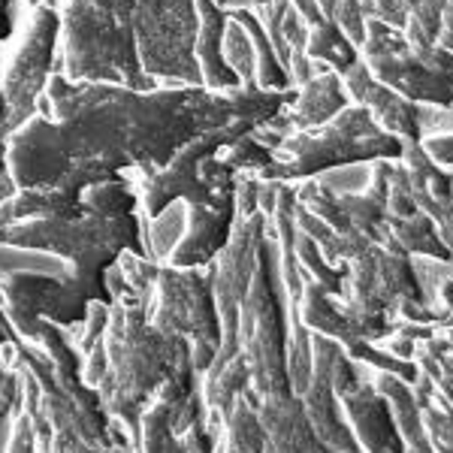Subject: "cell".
I'll use <instances>...</instances> for the list:
<instances>
[{"label":"cell","instance_id":"obj_1","mask_svg":"<svg viewBox=\"0 0 453 453\" xmlns=\"http://www.w3.org/2000/svg\"><path fill=\"white\" fill-rule=\"evenodd\" d=\"M290 91L245 82L230 94L209 88L130 91L119 85L49 79L40 112L10 140L19 194L0 206V226L34 218H82V194L100 181L142 179L164 170L200 134L251 119L269 124L294 104Z\"/></svg>","mask_w":453,"mask_h":453},{"label":"cell","instance_id":"obj_8","mask_svg":"<svg viewBox=\"0 0 453 453\" xmlns=\"http://www.w3.org/2000/svg\"><path fill=\"white\" fill-rule=\"evenodd\" d=\"M196 12H200V31H196V64H200L203 88L218 94H230L242 88L239 76L226 67L224 61V31H226V10L215 4V0H194Z\"/></svg>","mask_w":453,"mask_h":453},{"label":"cell","instance_id":"obj_3","mask_svg":"<svg viewBox=\"0 0 453 453\" xmlns=\"http://www.w3.org/2000/svg\"><path fill=\"white\" fill-rule=\"evenodd\" d=\"M402 140L378 127L369 109L350 104L335 121L318 130H294L275 149V160L263 173H254L266 181H305L311 175L345 170L354 164L375 160H399Z\"/></svg>","mask_w":453,"mask_h":453},{"label":"cell","instance_id":"obj_9","mask_svg":"<svg viewBox=\"0 0 453 453\" xmlns=\"http://www.w3.org/2000/svg\"><path fill=\"white\" fill-rule=\"evenodd\" d=\"M378 245L393 254H405V257L408 254H429V257H438L444 263L453 260V251L441 242L433 218L420 209L408 218H387L384 236Z\"/></svg>","mask_w":453,"mask_h":453},{"label":"cell","instance_id":"obj_10","mask_svg":"<svg viewBox=\"0 0 453 453\" xmlns=\"http://www.w3.org/2000/svg\"><path fill=\"white\" fill-rule=\"evenodd\" d=\"M305 58L311 64H324L333 73H348L360 61V49L342 34V27L333 19L320 21V25L309 27V46H305Z\"/></svg>","mask_w":453,"mask_h":453},{"label":"cell","instance_id":"obj_14","mask_svg":"<svg viewBox=\"0 0 453 453\" xmlns=\"http://www.w3.org/2000/svg\"><path fill=\"white\" fill-rule=\"evenodd\" d=\"M221 10H257L260 4H266V0H215Z\"/></svg>","mask_w":453,"mask_h":453},{"label":"cell","instance_id":"obj_6","mask_svg":"<svg viewBox=\"0 0 453 453\" xmlns=\"http://www.w3.org/2000/svg\"><path fill=\"white\" fill-rule=\"evenodd\" d=\"M350 106V97L345 91L339 73L324 70L314 73L309 82L296 85V97L294 104L284 109L281 115H275L273 127H281V134H294V130H318L324 124H330L339 119L342 112Z\"/></svg>","mask_w":453,"mask_h":453},{"label":"cell","instance_id":"obj_13","mask_svg":"<svg viewBox=\"0 0 453 453\" xmlns=\"http://www.w3.org/2000/svg\"><path fill=\"white\" fill-rule=\"evenodd\" d=\"M423 149H426V155L433 157L438 166L453 170V134L426 136V140H423Z\"/></svg>","mask_w":453,"mask_h":453},{"label":"cell","instance_id":"obj_5","mask_svg":"<svg viewBox=\"0 0 453 453\" xmlns=\"http://www.w3.org/2000/svg\"><path fill=\"white\" fill-rule=\"evenodd\" d=\"M342 82H345L350 104L369 109V115L378 121L381 130L393 134L402 142H423V106L381 85L363 61H357L348 73H342Z\"/></svg>","mask_w":453,"mask_h":453},{"label":"cell","instance_id":"obj_4","mask_svg":"<svg viewBox=\"0 0 453 453\" xmlns=\"http://www.w3.org/2000/svg\"><path fill=\"white\" fill-rule=\"evenodd\" d=\"M360 61L378 82L411 104L453 109V52L448 49L435 46L426 55H418L411 52L402 31L378 19H366Z\"/></svg>","mask_w":453,"mask_h":453},{"label":"cell","instance_id":"obj_7","mask_svg":"<svg viewBox=\"0 0 453 453\" xmlns=\"http://www.w3.org/2000/svg\"><path fill=\"white\" fill-rule=\"evenodd\" d=\"M339 402H342V408H345L357 438H360L363 450L405 453V441H402V435H399L396 418H393V411H390V402H387L381 393L357 384L354 390L342 393Z\"/></svg>","mask_w":453,"mask_h":453},{"label":"cell","instance_id":"obj_15","mask_svg":"<svg viewBox=\"0 0 453 453\" xmlns=\"http://www.w3.org/2000/svg\"><path fill=\"white\" fill-rule=\"evenodd\" d=\"M27 4V10H34V6H40V0H25Z\"/></svg>","mask_w":453,"mask_h":453},{"label":"cell","instance_id":"obj_2","mask_svg":"<svg viewBox=\"0 0 453 453\" xmlns=\"http://www.w3.org/2000/svg\"><path fill=\"white\" fill-rule=\"evenodd\" d=\"M58 73L130 91L203 88L194 0H61Z\"/></svg>","mask_w":453,"mask_h":453},{"label":"cell","instance_id":"obj_11","mask_svg":"<svg viewBox=\"0 0 453 453\" xmlns=\"http://www.w3.org/2000/svg\"><path fill=\"white\" fill-rule=\"evenodd\" d=\"M230 16V12H226ZM224 61L226 67L239 76V82H254V73H257V55H254V42L251 36L236 19L230 16L224 31Z\"/></svg>","mask_w":453,"mask_h":453},{"label":"cell","instance_id":"obj_12","mask_svg":"<svg viewBox=\"0 0 453 453\" xmlns=\"http://www.w3.org/2000/svg\"><path fill=\"white\" fill-rule=\"evenodd\" d=\"M25 12H31L25 0H0V73L10 64V55H12V49H16Z\"/></svg>","mask_w":453,"mask_h":453}]
</instances>
